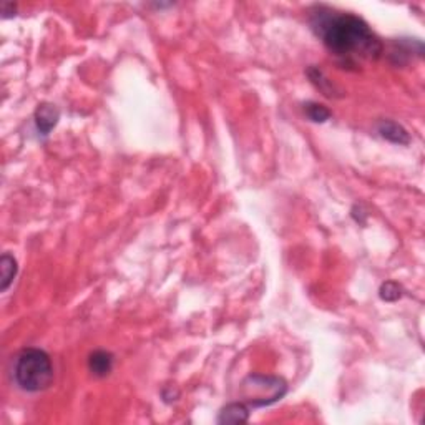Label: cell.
Wrapping results in <instances>:
<instances>
[{
	"instance_id": "cell-4",
	"label": "cell",
	"mask_w": 425,
	"mask_h": 425,
	"mask_svg": "<svg viewBox=\"0 0 425 425\" xmlns=\"http://www.w3.org/2000/svg\"><path fill=\"white\" fill-rule=\"evenodd\" d=\"M34 120L38 135L49 137L51 130L57 126L58 120H60V110L55 105H51V103H42V105H38V108L35 110Z\"/></svg>"
},
{
	"instance_id": "cell-9",
	"label": "cell",
	"mask_w": 425,
	"mask_h": 425,
	"mask_svg": "<svg viewBox=\"0 0 425 425\" xmlns=\"http://www.w3.org/2000/svg\"><path fill=\"white\" fill-rule=\"evenodd\" d=\"M304 113H306V117H308L309 120L314 122V123H325L329 120V118L332 117L331 110H329L328 106L321 105V103H317V102L304 103Z\"/></svg>"
},
{
	"instance_id": "cell-1",
	"label": "cell",
	"mask_w": 425,
	"mask_h": 425,
	"mask_svg": "<svg viewBox=\"0 0 425 425\" xmlns=\"http://www.w3.org/2000/svg\"><path fill=\"white\" fill-rule=\"evenodd\" d=\"M309 25L316 37L343 65L356 67L360 60H377L384 47L364 19L328 5L309 10Z\"/></svg>"
},
{
	"instance_id": "cell-5",
	"label": "cell",
	"mask_w": 425,
	"mask_h": 425,
	"mask_svg": "<svg viewBox=\"0 0 425 425\" xmlns=\"http://www.w3.org/2000/svg\"><path fill=\"white\" fill-rule=\"evenodd\" d=\"M377 133L384 140L394 143V145H409L411 143V135L407 130L394 120H380L377 123Z\"/></svg>"
},
{
	"instance_id": "cell-3",
	"label": "cell",
	"mask_w": 425,
	"mask_h": 425,
	"mask_svg": "<svg viewBox=\"0 0 425 425\" xmlns=\"http://www.w3.org/2000/svg\"><path fill=\"white\" fill-rule=\"evenodd\" d=\"M288 392V384L276 376H248L241 384V397L248 407L257 409L276 404Z\"/></svg>"
},
{
	"instance_id": "cell-11",
	"label": "cell",
	"mask_w": 425,
	"mask_h": 425,
	"mask_svg": "<svg viewBox=\"0 0 425 425\" xmlns=\"http://www.w3.org/2000/svg\"><path fill=\"white\" fill-rule=\"evenodd\" d=\"M379 296L385 303H395V301H399L400 297L404 296V289L402 286L395 283V281H385V283L380 286Z\"/></svg>"
},
{
	"instance_id": "cell-12",
	"label": "cell",
	"mask_w": 425,
	"mask_h": 425,
	"mask_svg": "<svg viewBox=\"0 0 425 425\" xmlns=\"http://www.w3.org/2000/svg\"><path fill=\"white\" fill-rule=\"evenodd\" d=\"M15 12H17V5H15V3H10V2L2 3V19L14 17Z\"/></svg>"
},
{
	"instance_id": "cell-6",
	"label": "cell",
	"mask_w": 425,
	"mask_h": 425,
	"mask_svg": "<svg viewBox=\"0 0 425 425\" xmlns=\"http://www.w3.org/2000/svg\"><path fill=\"white\" fill-rule=\"evenodd\" d=\"M115 365V356L108 351H95L91 352L89 357V371L95 377H106L110 376V372L113 371Z\"/></svg>"
},
{
	"instance_id": "cell-2",
	"label": "cell",
	"mask_w": 425,
	"mask_h": 425,
	"mask_svg": "<svg viewBox=\"0 0 425 425\" xmlns=\"http://www.w3.org/2000/svg\"><path fill=\"white\" fill-rule=\"evenodd\" d=\"M54 364L43 349L27 347L19 352L14 364V380L22 391L37 394L54 384Z\"/></svg>"
},
{
	"instance_id": "cell-8",
	"label": "cell",
	"mask_w": 425,
	"mask_h": 425,
	"mask_svg": "<svg viewBox=\"0 0 425 425\" xmlns=\"http://www.w3.org/2000/svg\"><path fill=\"white\" fill-rule=\"evenodd\" d=\"M0 269H2V286H0V291L5 292L7 289L10 288V284L15 281V277H17V260L9 253H3L2 257H0Z\"/></svg>"
},
{
	"instance_id": "cell-7",
	"label": "cell",
	"mask_w": 425,
	"mask_h": 425,
	"mask_svg": "<svg viewBox=\"0 0 425 425\" xmlns=\"http://www.w3.org/2000/svg\"><path fill=\"white\" fill-rule=\"evenodd\" d=\"M249 420V407L243 402H231L218 414V424H244Z\"/></svg>"
},
{
	"instance_id": "cell-10",
	"label": "cell",
	"mask_w": 425,
	"mask_h": 425,
	"mask_svg": "<svg viewBox=\"0 0 425 425\" xmlns=\"http://www.w3.org/2000/svg\"><path fill=\"white\" fill-rule=\"evenodd\" d=\"M308 75L314 85L323 91L325 97H336V87L324 77V73L319 69H314L312 67V69L308 70Z\"/></svg>"
}]
</instances>
